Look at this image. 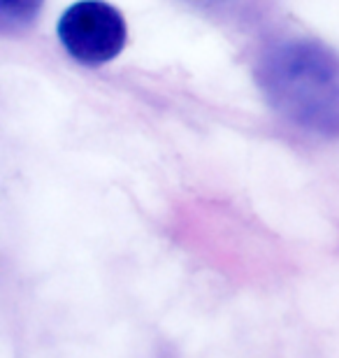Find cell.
Listing matches in <instances>:
<instances>
[{
    "label": "cell",
    "mask_w": 339,
    "mask_h": 358,
    "mask_svg": "<svg viewBox=\"0 0 339 358\" xmlns=\"http://www.w3.org/2000/svg\"><path fill=\"white\" fill-rule=\"evenodd\" d=\"M186 3L196 5L198 10L209 14H235L242 0H186Z\"/></svg>",
    "instance_id": "277c9868"
},
{
    "label": "cell",
    "mask_w": 339,
    "mask_h": 358,
    "mask_svg": "<svg viewBox=\"0 0 339 358\" xmlns=\"http://www.w3.org/2000/svg\"><path fill=\"white\" fill-rule=\"evenodd\" d=\"M265 100L291 124L339 138V54L314 40H281L256 66Z\"/></svg>",
    "instance_id": "6da1fadb"
},
{
    "label": "cell",
    "mask_w": 339,
    "mask_h": 358,
    "mask_svg": "<svg viewBox=\"0 0 339 358\" xmlns=\"http://www.w3.org/2000/svg\"><path fill=\"white\" fill-rule=\"evenodd\" d=\"M45 0H0V28L5 35L24 33L38 19Z\"/></svg>",
    "instance_id": "3957f363"
},
{
    "label": "cell",
    "mask_w": 339,
    "mask_h": 358,
    "mask_svg": "<svg viewBox=\"0 0 339 358\" xmlns=\"http://www.w3.org/2000/svg\"><path fill=\"white\" fill-rule=\"evenodd\" d=\"M56 33L72 59L93 68L117 59L128 38L121 12L105 0H79L70 5Z\"/></svg>",
    "instance_id": "7a4b0ae2"
}]
</instances>
